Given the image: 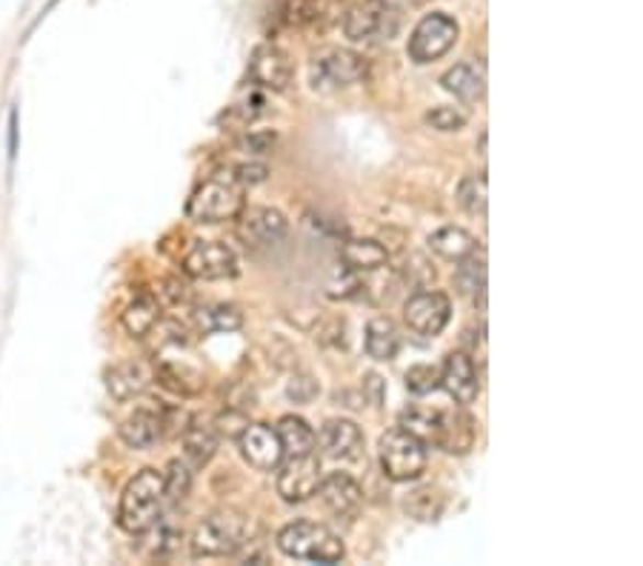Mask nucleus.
Here are the masks:
<instances>
[{
  "label": "nucleus",
  "instance_id": "nucleus-17",
  "mask_svg": "<svg viewBox=\"0 0 643 566\" xmlns=\"http://www.w3.org/2000/svg\"><path fill=\"white\" fill-rule=\"evenodd\" d=\"M163 432H167V415L155 412V409H135L117 427V435L129 450H153Z\"/></svg>",
  "mask_w": 643,
  "mask_h": 566
},
{
  "label": "nucleus",
  "instance_id": "nucleus-29",
  "mask_svg": "<svg viewBox=\"0 0 643 566\" xmlns=\"http://www.w3.org/2000/svg\"><path fill=\"white\" fill-rule=\"evenodd\" d=\"M275 432H278V438H281L283 457L315 452V432H312V427L304 421V418L286 415V418H281V421H278Z\"/></svg>",
  "mask_w": 643,
  "mask_h": 566
},
{
  "label": "nucleus",
  "instance_id": "nucleus-18",
  "mask_svg": "<svg viewBox=\"0 0 643 566\" xmlns=\"http://www.w3.org/2000/svg\"><path fill=\"white\" fill-rule=\"evenodd\" d=\"M315 443H320V450L326 452L335 461H347L354 457L363 446V432L354 421L347 418H332L320 427V435L315 438Z\"/></svg>",
  "mask_w": 643,
  "mask_h": 566
},
{
  "label": "nucleus",
  "instance_id": "nucleus-37",
  "mask_svg": "<svg viewBox=\"0 0 643 566\" xmlns=\"http://www.w3.org/2000/svg\"><path fill=\"white\" fill-rule=\"evenodd\" d=\"M286 395H290L295 404H309V400L318 398V384H315L309 375H297L292 377L290 386H286Z\"/></svg>",
  "mask_w": 643,
  "mask_h": 566
},
{
  "label": "nucleus",
  "instance_id": "nucleus-40",
  "mask_svg": "<svg viewBox=\"0 0 643 566\" xmlns=\"http://www.w3.org/2000/svg\"><path fill=\"white\" fill-rule=\"evenodd\" d=\"M272 144H275V135H272V132H255V135L244 138V149H249V152L255 155L269 152V146Z\"/></svg>",
  "mask_w": 643,
  "mask_h": 566
},
{
  "label": "nucleus",
  "instance_id": "nucleus-4",
  "mask_svg": "<svg viewBox=\"0 0 643 566\" xmlns=\"http://www.w3.org/2000/svg\"><path fill=\"white\" fill-rule=\"evenodd\" d=\"M369 75V64L363 55L352 49H340V46H326L315 52L309 64L312 89L318 92H338L349 89L354 83H363Z\"/></svg>",
  "mask_w": 643,
  "mask_h": 566
},
{
  "label": "nucleus",
  "instance_id": "nucleus-36",
  "mask_svg": "<svg viewBox=\"0 0 643 566\" xmlns=\"http://www.w3.org/2000/svg\"><path fill=\"white\" fill-rule=\"evenodd\" d=\"M427 124L438 132H458L466 126V112L455 106H435L427 112Z\"/></svg>",
  "mask_w": 643,
  "mask_h": 566
},
{
  "label": "nucleus",
  "instance_id": "nucleus-21",
  "mask_svg": "<svg viewBox=\"0 0 643 566\" xmlns=\"http://www.w3.org/2000/svg\"><path fill=\"white\" fill-rule=\"evenodd\" d=\"M475 443V421L463 409H452L443 412L441 409V429H438V441L435 446H441L449 455H466Z\"/></svg>",
  "mask_w": 643,
  "mask_h": 566
},
{
  "label": "nucleus",
  "instance_id": "nucleus-33",
  "mask_svg": "<svg viewBox=\"0 0 643 566\" xmlns=\"http://www.w3.org/2000/svg\"><path fill=\"white\" fill-rule=\"evenodd\" d=\"M458 204L470 215H484L486 204H489V192H486V174H466L458 183Z\"/></svg>",
  "mask_w": 643,
  "mask_h": 566
},
{
  "label": "nucleus",
  "instance_id": "nucleus-15",
  "mask_svg": "<svg viewBox=\"0 0 643 566\" xmlns=\"http://www.w3.org/2000/svg\"><path fill=\"white\" fill-rule=\"evenodd\" d=\"M441 386L447 395L455 400L458 407H470L481 395V381H477L475 361L466 352H449L441 366Z\"/></svg>",
  "mask_w": 643,
  "mask_h": 566
},
{
  "label": "nucleus",
  "instance_id": "nucleus-42",
  "mask_svg": "<svg viewBox=\"0 0 643 566\" xmlns=\"http://www.w3.org/2000/svg\"><path fill=\"white\" fill-rule=\"evenodd\" d=\"M18 106L9 112V163H15L18 158Z\"/></svg>",
  "mask_w": 643,
  "mask_h": 566
},
{
  "label": "nucleus",
  "instance_id": "nucleus-16",
  "mask_svg": "<svg viewBox=\"0 0 643 566\" xmlns=\"http://www.w3.org/2000/svg\"><path fill=\"white\" fill-rule=\"evenodd\" d=\"M155 381V366L149 361H140V358H132V361L115 363L112 370L106 372V389L115 400H132L144 395L149 389V384Z\"/></svg>",
  "mask_w": 643,
  "mask_h": 566
},
{
  "label": "nucleus",
  "instance_id": "nucleus-32",
  "mask_svg": "<svg viewBox=\"0 0 643 566\" xmlns=\"http://www.w3.org/2000/svg\"><path fill=\"white\" fill-rule=\"evenodd\" d=\"M443 507H447V498L441 495V489H432V487L415 489V493H409V498H406L404 503V509L415 518V521H427V523L438 521Z\"/></svg>",
  "mask_w": 643,
  "mask_h": 566
},
{
  "label": "nucleus",
  "instance_id": "nucleus-12",
  "mask_svg": "<svg viewBox=\"0 0 643 566\" xmlns=\"http://www.w3.org/2000/svg\"><path fill=\"white\" fill-rule=\"evenodd\" d=\"M235 220H238V238L246 247H272L290 229L281 212L269 206H244Z\"/></svg>",
  "mask_w": 643,
  "mask_h": 566
},
{
  "label": "nucleus",
  "instance_id": "nucleus-26",
  "mask_svg": "<svg viewBox=\"0 0 643 566\" xmlns=\"http://www.w3.org/2000/svg\"><path fill=\"white\" fill-rule=\"evenodd\" d=\"M401 335L390 318H372L366 324V352L381 363H390L398 358Z\"/></svg>",
  "mask_w": 643,
  "mask_h": 566
},
{
  "label": "nucleus",
  "instance_id": "nucleus-30",
  "mask_svg": "<svg viewBox=\"0 0 643 566\" xmlns=\"http://www.w3.org/2000/svg\"><path fill=\"white\" fill-rule=\"evenodd\" d=\"M195 327L206 332H235V329L244 327V315H240L238 306L232 304H215V306H201L195 313Z\"/></svg>",
  "mask_w": 643,
  "mask_h": 566
},
{
  "label": "nucleus",
  "instance_id": "nucleus-1",
  "mask_svg": "<svg viewBox=\"0 0 643 566\" xmlns=\"http://www.w3.org/2000/svg\"><path fill=\"white\" fill-rule=\"evenodd\" d=\"M246 206V186L238 181L235 169L224 167L212 172L201 186L192 192L187 204L189 220L195 224H226L240 215Z\"/></svg>",
  "mask_w": 643,
  "mask_h": 566
},
{
  "label": "nucleus",
  "instance_id": "nucleus-41",
  "mask_svg": "<svg viewBox=\"0 0 643 566\" xmlns=\"http://www.w3.org/2000/svg\"><path fill=\"white\" fill-rule=\"evenodd\" d=\"M363 386H366L369 389V395L363 393V398H369V404H381V398H383V381H381V375H375V372H369L366 375V381H363Z\"/></svg>",
  "mask_w": 643,
  "mask_h": 566
},
{
  "label": "nucleus",
  "instance_id": "nucleus-14",
  "mask_svg": "<svg viewBox=\"0 0 643 566\" xmlns=\"http://www.w3.org/2000/svg\"><path fill=\"white\" fill-rule=\"evenodd\" d=\"M292 60L283 49L272 44H263L252 52L249 60V80L258 89H269V92H283L292 83Z\"/></svg>",
  "mask_w": 643,
  "mask_h": 566
},
{
  "label": "nucleus",
  "instance_id": "nucleus-28",
  "mask_svg": "<svg viewBox=\"0 0 643 566\" xmlns=\"http://www.w3.org/2000/svg\"><path fill=\"white\" fill-rule=\"evenodd\" d=\"M458 263H461L455 272L458 292H461L463 298L484 301V295H486V254L477 252L475 249V252L466 254V258Z\"/></svg>",
  "mask_w": 643,
  "mask_h": 566
},
{
  "label": "nucleus",
  "instance_id": "nucleus-27",
  "mask_svg": "<svg viewBox=\"0 0 643 566\" xmlns=\"http://www.w3.org/2000/svg\"><path fill=\"white\" fill-rule=\"evenodd\" d=\"M155 381H160L167 389H172L178 395H195L203 386L201 372H195L187 363L169 361V358L155 363Z\"/></svg>",
  "mask_w": 643,
  "mask_h": 566
},
{
  "label": "nucleus",
  "instance_id": "nucleus-23",
  "mask_svg": "<svg viewBox=\"0 0 643 566\" xmlns=\"http://www.w3.org/2000/svg\"><path fill=\"white\" fill-rule=\"evenodd\" d=\"M340 261L347 263L349 272H363V275H369V272H381V269H386L390 252H386V247L377 244V240L361 238L343 244V249H340Z\"/></svg>",
  "mask_w": 643,
  "mask_h": 566
},
{
  "label": "nucleus",
  "instance_id": "nucleus-11",
  "mask_svg": "<svg viewBox=\"0 0 643 566\" xmlns=\"http://www.w3.org/2000/svg\"><path fill=\"white\" fill-rule=\"evenodd\" d=\"M183 272L198 281H224L238 272V258L221 240H198L183 258Z\"/></svg>",
  "mask_w": 643,
  "mask_h": 566
},
{
  "label": "nucleus",
  "instance_id": "nucleus-8",
  "mask_svg": "<svg viewBox=\"0 0 643 566\" xmlns=\"http://www.w3.org/2000/svg\"><path fill=\"white\" fill-rule=\"evenodd\" d=\"M458 35L461 30H458L455 18H449L447 12H432V15L420 18L406 52L415 64H432L458 44Z\"/></svg>",
  "mask_w": 643,
  "mask_h": 566
},
{
  "label": "nucleus",
  "instance_id": "nucleus-20",
  "mask_svg": "<svg viewBox=\"0 0 643 566\" xmlns=\"http://www.w3.org/2000/svg\"><path fill=\"white\" fill-rule=\"evenodd\" d=\"M441 87L449 94H455L463 103H477L486 94V66L477 60H466V64L452 66L441 78Z\"/></svg>",
  "mask_w": 643,
  "mask_h": 566
},
{
  "label": "nucleus",
  "instance_id": "nucleus-5",
  "mask_svg": "<svg viewBox=\"0 0 643 566\" xmlns=\"http://www.w3.org/2000/svg\"><path fill=\"white\" fill-rule=\"evenodd\" d=\"M401 30V7L395 0H361L343 18V32L354 44H383Z\"/></svg>",
  "mask_w": 643,
  "mask_h": 566
},
{
  "label": "nucleus",
  "instance_id": "nucleus-38",
  "mask_svg": "<svg viewBox=\"0 0 643 566\" xmlns=\"http://www.w3.org/2000/svg\"><path fill=\"white\" fill-rule=\"evenodd\" d=\"M246 423L249 421H246V415L240 412V409H226V412L215 421V429H217V435L238 438L246 429Z\"/></svg>",
  "mask_w": 643,
  "mask_h": 566
},
{
  "label": "nucleus",
  "instance_id": "nucleus-19",
  "mask_svg": "<svg viewBox=\"0 0 643 566\" xmlns=\"http://www.w3.org/2000/svg\"><path fill=\"white\" fill-rule=\"evenodd\" d=\"M318 495L324 498L326 509L335 512L338 518L354 516L363 503L361 487L349 478L347 472H332V475H326V478L320 480Z\"/></svg>",
  "mask_w": 643,
  "mask_h": 566
},
{
  "label": "nucleus",
  "instance_id": "nucleus-39",
  "mask_svg": "<svg viewBox=\"0 0 643 566\" xmlns=\"http://www.w3.org/2000/svg\"><path fill=\"white\" fill-rule=\"evenodd\" d=\"M235 174H238V181L244 183L246 189L255 186V183H263L267 181V167H261V163H235Z\"/></svg>",
  "mask_w": 643,
  "mask_h": 566
},
{
  "label": "nucleus",
  "instance_id": "nucleus-31",
  "mask_svg": "<svg viewBox=\"0 0 643 566\" xmlns=\"http://www.w3.org/2000/svg\"><path fill=\"white\" fill-rule=\"evenodd\" d=\"M401 427L415 435L418 441L432 443L438 441V429H441V409H427V407H409L401 415Z\"/></svg>",
  "mask_w": 643,
  "mask_h": 566
},
{
  "label": "nucleus",
  "instance_id": "nucleus-7",
  "mask_svg": "<svg viewBox=\"0 0 643 566\" xmlns=\"http://www.w3.org/2000/svg\"><path fill=\"white\" fill-rule=\"evenodd\" d=\"M383 475L395 484H406L424 475L427 469V443L409 435L404 427L390 429L381 438Z\"/></svg>",
  "mask_w": 643,
  "mask_h": 566
},
{
  "label": "nucleus",
  "instance_id": "nucleus-13",
  "mask_svg": "<svg viewBox=\"0 0 643 566\" xmlns=\"http://www.w3.org/2000/svg\"><path fill=\"white\" fill-rule=\"evenodd\" d=\"M238 446L246 464L255 466L258 472H275L283 461L281 438L267 423H246V429L238 435Z\"/></svg>",
  "mask_w": 643,
  "mask_h": 566
},
{
  "label": "nucleus",
  "instance_id": "nucleus-6",
  "mask_svg": "<svg viewBox=\"0 0 643 566\" xmlns=\"http://www.w3.org/2000/svg\"><path fill=\"white\" fill-rule=\"evenodd\" d=\"M246 544V518L232 509L212 512L203 518L192 535V555L195 558H224Z\"/></svg>",
  "mask_w": 643,
  "mask_h": 566
},
{
  "label": "nucleus",
  "instance_id": "nucleus-3",
  "mask_svg": "<svg viewBox=\"0 0 643 566\" xmlns=\"http://www.w3.org/2000/svg\"><path fill=\"white\" fill-rule=\"evenodd\" d=\"M278 550L286 558L326 566L338 564L347 555V546H343V541L332 530H326V527L312 521H295L290 527H283L278 532Z\"/></svg>",
  "mask_w": 643,
  "mask_h": 566
},
{
  "label": "nucleus",
  "instance_id": "nucleus-2",
  "mask_svg": "<svg viewBox=\"0 0 643 566\" xmlns=\"http://www.w3.org/2000/svg\"><path fill=\"white\" fill-rule=\"evenodd\" d=\"M167 503L163 493V472L140 469L135 478L123 487L121 507H117V523L129 535H144L155 530Z\"/></svg>",
  "mask_w": 643,
  "mask_h": 566
},
{
  "label": "nucleus",
  "instance_id": "nucleus-35",
  "mask_svg": "<svg viewBox=\"0 0 643 566\" xmlns=\"http://www.w3.org/2000/svg\"><path fill=\"white\" fill-rule=\"evenodd\" d=\"M441 386V370L438 366H429V363H420L406 372V389L413 395H429Z\"/></svg>",
  "mask_w": 643,
  "mask_h": 566
},
{
  "label": "nucleus",
  "instance_id": "nucleus-34",
  "mask_svg": "<svg viewBox=\"0 0 643 566\" xmlns=\"http://www.w3.org/2000/svg\"><path fill=\"white\" fill-rule=\"evenodd\" d=\"M192 489V466L187 461H172L163 472V493H167L169 503L183 501Z\"/></svg>",
  "mask_w": 643,
  "mask_h": 566
},
{
  "label": "nucleus",
  "instance_id": "nucleus-10",
  "mask_svg": "<svg viewBox=\"0 0 643 566\" xmlns=\"http://www.w3.org/2000/svg\"><path fill=\"white\" fill-rule=\"evenodd\" d=\"M449 318H452V304L438 290H418L404 306L406 327L418 335H427V338L441 335L447 329Z\"/></svg>",
  "mask_w": 643,
  "mask_h": 566
},
{
  "label": "nucleus",
  "instance_id": "nucleus-24",
  "mask_svg": "<svg viewBox=\"0 0 643 566\" xmlns=\"http://www.w3.org/2000/svg\"><path fill=\"white\" fill-rule=\"evenodd\" d=\"M160 315H163L160 301L155 295H149V292H144V295H138V298L123 309L121 324L129 338H146L160 324Z\"/></svg>",
  "mask_w": 643,
  "mask_h": 566
},
{
  "label": "nucleus",
  "instance_id": "nucleus-25",
  "mask_svg": "<svg viewBox=\"0 0 643 566\" xmlns=\"http://www.w3.org/2000/svg\"><path fill=\"white\" fill-rule=\"evenodd\" d=\"M429 249H432L438 258L443 261H463L466 254H472L477 249L475 235H470L461 226H443L438 233L429 235Z\"/></svg>",
  "mask_w": 643,
  "mask_h": 566
},
{
  "label": "nucleus",
  "instance_id": "nucleus-22",
  "mask_svg": "<svg viewBox=\"0 0 643 566\" xmlns=\"http://www.w3.org/2000/svg\"><path fill=\"white\" fill-rule=\"evenodd\" d=\"M217 429L201 418H189L183 427V455L189 466H206L217 452Z\"/></svg>",
  "mask_w": 643,
  "mask_h": 566
},
{
  "label": "nucleus",
  "instance_id": "nucleus-9",
  "mask_svg": "<svg viewBox=\"0 0 643 566\" xmlns=\"http://www.w3.org/2000/svg\"><path fill=\"white\" fill-rule=\"evenodd\" d=\"M324 472H320V457L315 452L306 455H286L278 464V495L286 503H304L312 495H318Z\"/></svg>",
  "mask_w": 643,
  "mask_h": 566
}]
</instances>
